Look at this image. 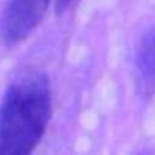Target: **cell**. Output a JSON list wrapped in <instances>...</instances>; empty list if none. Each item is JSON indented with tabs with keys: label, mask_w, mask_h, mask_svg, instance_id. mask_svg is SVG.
Instances as JSON below:
<instances>
[{
	"label": "cell",
	"mask_w": 155,
	"mask_h": 155,
	"mask_svg": "<svg viewBox=\"0 0 155 155\" xmlns=\"http://www.w3.org/2000/svg\"><path fill=\"white\" fill-rule=\"evenodd\" d=\"M52 114L47 76L30 71L17 78L0 103V155H27L44 137Z\"/></svg>",
	"instance_id": "6da1fadb"
},
{
	"label": "cell",
	"mask_w": 155,
	"mask_h": 155,
	"mask_svg": "<svg viewBox=\"0 0 155 155\" xmlns=\"http://www.w3.org/2000/svg\"><path fill=\"white\" fill-rule=\"evenodd\" d=\"M51 0H7L1 15L0 31L7 46L28 38L45 17Z\"/></svg>",
	"instance_id": "7a4b0ae2"
},
{
	"label": "cell",
	"mask_w": 155,
	"mask_h": 155,
	"mask_svg": "<svg viewBox=\"0 0 155 155\" xmlns=\"http://www.w3.org/2000/svg\"><path fill=\"white\" fill-rule=\"evenodd\" d=\"M136 82L143 97L155 93V28L148 30L138 42L134 59Z\"/></svg>",
	"instance_id": "3957f363"
},
{
	"label": "cell",
	"mask_w": 155,
	"mask_h": 155,
	"mask_svg": "<svg viewBox=\"0 0 155 155\" xmlns=\"http://www.w3.org/2000/svg\"><path fill=\"white\" fill-rule=\"evenodd\" d=\"M74 0H56V7L58 11H64L68 8Z\"/></svg>",
	"instance_id": "277c9868"
}]
</instances>
